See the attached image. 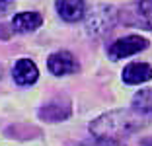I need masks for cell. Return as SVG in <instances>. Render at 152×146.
Returning <instances> with one entry per match:
<instances>
[{"label": "cell", "instance_id": "1", "mask_svg": "<svg viewBox=\"0 0 152 146\" xmlns=\"http://www.w3.org/2000/svg\"><path fill=\"white\" fill-rule=\"evenodd\" d=\"M150 123L148 113H140L137 109H113L99 115L90 123V133L94 138H111L121 140L123 137L139 133Z\"/></svg>", "mask_w": 152, "mask_h": 146}, {"label": "cell", "instance_id": "2", "mask_svg": "<svg viewBox=\"0 0 152 146\" xmlns=\"http://www.w3.org/2000/svg\"><path fill=\"white\" fill-rule=\"evenodd\" d=\"M86 18V31L90 35H102L105 31L113 29L119 22V12L115 6L107 4H98L94 8H90L88 12H84Z\"/></svg>", "mask_w": 152, "mask_h": 146}, {"label": "cell", "instance_id": "3", "mask_svg": "<svg viewBox=\"0 0 152 146\" xmlns=\"http://www.w3.org/2000/svg\"><path fill=\"white\" fill-rule=\"evenodd\" d=\"M119 20L127 26L152 29V0H139L119 12Z\"/></svg>", "mask_w": 152, "mask_h": 146}, {"label": "cell", "instance_id": "4", "mask_svg": "<svg viewBox=\"0 0 152 146\" xmlns=\"http://www.w3.org/2000/svg\"><path fill=\"white\" fill-rule=\"evenodd\" d=\"M148 47V41L144 37L139 35H127V37H121V39L113 41L107 49V55L111 61H119V58H125L131 57V55H137L139 51H144Z\"/></svg>", "mask_w": 152, "mask_h": 146}, {"label": "cell", "instance_id": "5", "mask_svg": "<svg viewBox=\"0 0 152 146\" xmlns=\"http://www.w3.org/2000/svg\"><path fill=\"white\" fill-rule=\"evenodd\" d=\"M47 68L55 76H66V74H72V72L78 70V62L68 51H57V53L49 55Z\"/></svg>", "mask_w": 152, "mask_h": 146}, {"label": "cell", "instance_id": "6", "mask_svg": "<svg viewBox=\"0 0 152 146\" xmlns=\"http://www.w3.org/2000/svg\"><path fill=\"white\" fill-rule=\"evenodd\" d=\"M39 119L47 121V123H58V121H64L72 115V107L68 99H55V101L43 105L37 111Z\"/></svg>", "mask_w": 152, "mask_h": 146}, {"label": "cell", "instance_id": "7", "mask_svg": "<svg viewBox=\"0 0 152 146\" xmlns=\"http://www.w3.org/2000/svg\"><path fill=\"white\" fill-rule=\"evenodd\" d=\"M39 78V70H37L35 62L29 58H20L14 64V82L20 86H29Z\"/></svg>", "mask_w": 152, "mask_h": 146}, {"label": "cell", "instance_id": "8", "mask_svg": "<svg viewBox=\"0 0 152 146\" xmlns=\"http://www.w3.org/2000/svg\"><path fill=\"white\" fill-rule=\"evenodd\" d=\"M152 78V66L144 64V62H131L123 68V82L131 86L142 84Z\"/></svg>", "mask_w": 152, "mask_h": 146}, {"label": "cell", "instance_id": "9", "mask_svg": "<svg viewBox=\"0 0 152 146\" xmlns=\"http://www.w3.org/2000/svg\"><path fill=\"white\" fill-rule=\"evenodd\" d=\"M43 23V16L39 12H20L14 16L12 20V31L16 33H29L41 27Z\"/></svg>", "mask_w": 152, "mask_h": 146}, {"label": "cell", "instance_id": "10", "mask_svg": "<svg viewBox=\"0 0 152 146\" xmlns=\"http://www.w3.org/2000/svg\"><path fill=\"white\" fill-rule=\"evenodd\" d=\"M57 12L64 22H78L84 18V0H57Z\"/></svg>", "mask_w": 152, "mask_h": 146}, {"label": "cell", "instance_id": "11", "mask_svg": "<svg viewBox=\"0 0 152 146\" xmlns=\"http://www.w3.org/2000/svg\"><path fill=\"white\" fill-rule=\"evenodd\" d=\"M133 109L140 113H150L152 111V90H139L133 96Z\"/></svg>", "mask_w": 152, "mask_h": 146}, {"label": "cell", "instance_id": "12", "mask_svg": "<svg viewBox=\"0 0 152 146\" xmlns=\"http://www.w3.org/2000/svg\"><path fill=\"white\" fill-rule=\"evenodd\" d=\"M82 146H125L121 140H111V138H94V140L84 142Z\"/></svg>", "mask_w": 152, "mask_h": 146}, {"label": "cell", "instance_id": "13", "mask_svg": "<svg viewBox=\"0 0 152 146\" xmlns=\"http://www.w3.org/2000/svg\"><path fill=\"white\" fill-rule=\"evenodd\" d=\"M14 4H16V0H0V16L8 14L14 8Z\"/></svg>", "mask_w": 152, "mask_h": 146}, {"label": "cell", "instance_id": "14", "mask_svg": "<svg viewBox=\"0 0 152 146\" xmlns=\"http://www.w3.org/2000/svg\"><path fill=\"white\" fill-rule=\"evenodd\" d=\"M0 74H2V66H0Z\"/></svg>", "mask_w": 152, "mask_h": 146}]
</instances>
